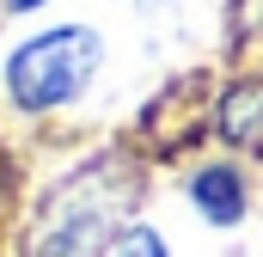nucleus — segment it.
Segmentation results:
<instances>
[{
	"label": "nucleus",
	"instance_id": "423d86ee",
	"mask_svg": "<svg viewBox=\"0 0 263 257\" xmlns=\"http://www.w3.org/2000/svg\"><path fill=\"white\" fill-rule=\"evenodd\" d=\"M43 0H6V12H37Z\"/></svg>",
	"mask_w": 263,
	"mask_h": 257
},
{
	"label": "nucleus",
	"instance_id": "7ed1b4c3",
	"mask_svg": "<svg viewBox=\"0 0 263 257\" xmlns=\"http://www.w3.org/2000/svg\"><path fill=\"white\" fill-rule=\"evenodd\" d=\"M184 196H190V208H196L208 227H239L245 208H251L245 172H239L233 159H208V166H196L190 184H184Z\"/></svg>",
	"mask_w": 263,
	"mask_h": 257
},
{
	"label": "nucleus",
	"instance_id": "39448f33",
	"mask_svg": "<svg viewBox=\"0 0 263 257\" xmlns=\"http://www.w3.org/2000/svg\"><path fill=\"white\" fill-rule=\"evenodd\" d=\"M110 257H172V251H165V233L159 227H141L135 221V227H123V239L110 245Z\"/></svg>",
	"mask_w": 263,
	"mask_h": 257
},
{
	"label": "nucleus",
	"instance_id": "20e7f679",
	"mask_svg": "<svg viewBox=\"0 0 263 257\" xmlns=\"http://www.w3.org/2000/svg\"><path fill=\"white\" fill-rule=\"evenodd\" d=\"M214 128L233 141V147H263V80H245L220 98V117Z\"/></svg>",
	"mask_w": 263,
	"mask_h": 257
},
{
	"label": "nucleus",
	"instance_id": "f03ea898",
	"mask_svg": "<svg viewBox=\"0 0 263 257\" xmlns=\"http://www.w3.org/2000/svg\"><path fill=\"white\" fill-rule=\"evenodd\" d=\"M98 62H104V37L92 25H49L6 56V98L25 117H49L92 86Z\"/></svg>",
	"mask_w": 263,
	"mask_h": 257
},
{
	"label": "nucleus",
	"instance_id": "f257e3e1",
	"mask_svg": "<svg viewBox=\"0 0 263 257\" xmlns=\"http://www.w3.org/2000/svg\"><path fill=\"white\" fill-rule=\"evenodd\" d=\"M123 239V184L110 166H80L43 196L25 257H110Z\"/></svg>",
	"mask_w": 263,
	"mask_h": 257
}]
</instances>
